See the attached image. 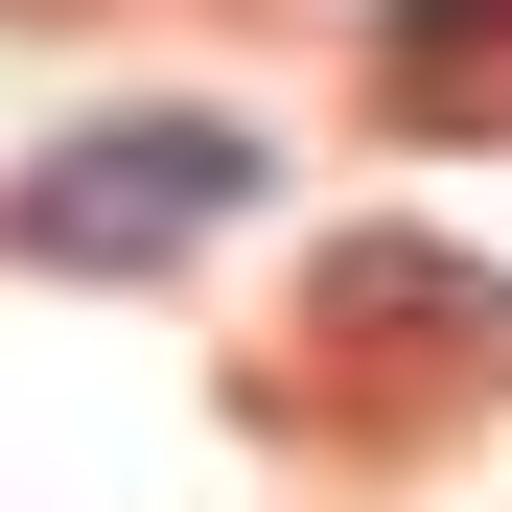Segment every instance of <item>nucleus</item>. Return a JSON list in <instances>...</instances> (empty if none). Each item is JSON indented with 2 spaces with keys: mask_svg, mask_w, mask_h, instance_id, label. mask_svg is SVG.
I'll return each instance as SVG.
<instances>
[{
  "mask_svg": "<svg viewBox=\"0 0 512 512\" xmlns=\"http://www.w3.org/2000/svg\"><path fill=\"white\" fill-rule=\"evenodd\" d=\"M303 326H350V350H512V256H443V233H326V256H303Z\"/></svg>",
  "mask_w": 512,
  "mask_h": 512,
  "instance_id": "f03ea898",
  "label": "nucleus"
},
{
  "mask_svg": "<svg viewBox=\"0 0 512 512\" xmlns=\"http://www.w3.org/2000/svg\"><path fill=\"white\" fill-rule=\"evenodd\" d=\"M233 210H256V140L233 117H70L24 187H0V233L70 256V280H163V256L233 233Z\"/></svg>",
  "mask_w": 512,
  "mask_h": 512,
  "instance_id": "f257e3e1",
  "label": "nucleus"
}]
</instances>
